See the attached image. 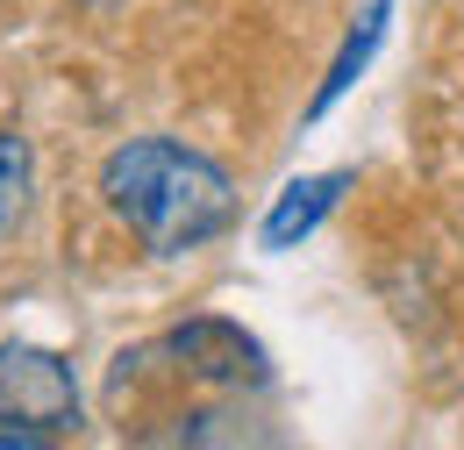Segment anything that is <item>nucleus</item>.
<instances>
[{"label":"nucleus","instance_id":"3","mask_svg":"<svg viewBox=\"0 0 464 450\" xmlns=\"http://www.w3.org/2000/svg\"><path fill=\"white\" fill-rule=\"evenodd\" d=\"M165 357H179V372H193V379H208V386H229V394H257L265 379H272V357H265V343L243 337L236 322H186L165 337Z\"/></svg>","mask_w":464,"mask_h":450},{"label":"nucleus","instance_id":"2","mask_svg":"<svg viewBox=\"0 0 464 450\" xmlns=\"http://www.w3.org/2000/svg\"><path fill=\"white\" fill-rule=\"evenodd\" d=\"M0 429L58 444L79 429V379L44 343H0Z\"/></svg>","mask_w":464,"mask_h":450},{"label":"nucleus","instance_id":"1","mask_svg":"<svg viewBox=\"0 0 464 450\" xmlns=\"http://www.w3.org/2000/svg\"><path fill=\"white\" fill-rule=\"evenodd\" d=\"M101 201L115 208V222L158 250V258H186L200 243H215L236 222V186L208 151L172 143V136H129L101 165Z\"/></svg>","mask_w":464,"mask_h":450},{"label":"nucleus","instance_id":"4","mask_svg":"<svg viewBox=\"0 0 464 450\" xmlns=\"http://www.w3.org/2000/svg\"><path fill=\"white\" fill-rule=\"evenodd\" d=\"M350 171H314V179H293L286 193L272 201V215H265V250H293L300 236H314L322 229V215L343 201Z\"/></svg>","mask_w":464,"mask_h":450},{"label":"nucleus","instance_id":"5","mask_svg":"<svg viewBox=\"0 0 464 450\" xmlns=\"http://www.w3.org/2000/svg\"><path fill=\"white\" fill-rule=\"evenodd\" d=\"M29 193H36V158H29V143H22L14 129H0V236L22 229Z\"/></svg>","mask_w":464,"mask_h":450},{"label":"nucleus","instance_id":"6","mask_svg":"<svg viewBox=\"0 0 464 450\" xmlns=\"http://www.w3.org/2000/svg\"><path fill=\"white\" fill-rule=\"evenodd\" d=\"M386 7H393V0H372V15H364V29H357V36L343 44V57H336V72H329V86H322V101H314V114H322V108H329V101H336V93L350 86V79H357V64L372 57V44H379V29H386Z\"/></svg>","mask_w":464,"mask_h":450}]
</instances>
